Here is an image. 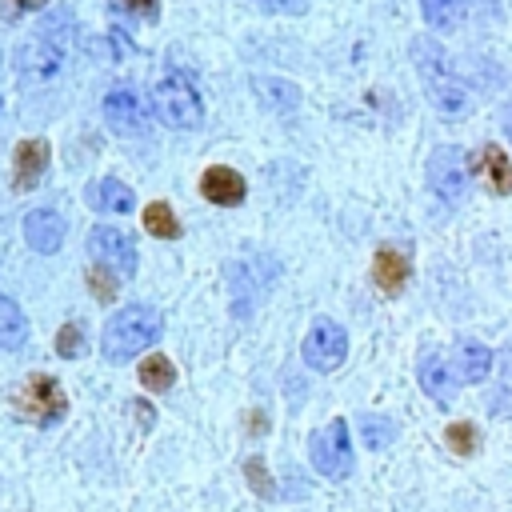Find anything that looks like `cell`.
Here are the masks:
<instances>
[{
    "instance_id": "1",
    "label": "cell",
    "mask_w": 512,
    "mask_h": 512,
    "mask_svg": "<svg viewBox=\"0 0 512 512\" xmlns=\"http://www.w3.org/2000/svg\"><path fill=\"white\" fill-rule=\"evenodd\" d=\"M72 44H76V24H72V12L68 8H56L52 16L40 20V28L20 44V56H16V72L24 84H48L64 72L68 56H72Z\"/></svg>"
},
{
    "instance_id": "2",
    "label": "cell",
    "mask_w": 512,
    "mask_h": 512,
    "mask_svg": "<svg viewBox=\"0 0 512 512\" xmlns=\"http://www.w3.org/2000/svg\"><path fill=\"white\" fill-rule=\"evenodd\" d=\"M412 64L424 80V96L428 104L444 116V120H460L472 112V96H468V84L460 80L452 56L444 52L440 40L432 36H412Z\"/></svg>"
},
{
    "instance_id": "3",
    "label": "cell",
    "mask_w": 512,
    "mask_h": 512,
    "mask_svg": "<svg viewBox=\"0 0 512 512\" xmlns=\"http://www.w3.org/2000/svg\"><path fill=\"white\" fill-rule=\"evenodd\" d=\"M164 336V320L152 304H124L108 324H104V336H100V352L104 360L112 364H128L132 356H140L144 348H152L156 340Z\"/></svg>"
},
{
    "instance_id": "4",
    "label": "cell",
    "mask_w": 512,
    "mask_h": 512,
    "mask_svg": "<svg viewBox=\"0 0 512 512\" xmlns=\"http://www.w3.org/2000/svg\"><path fill=\"white\" fill-rule=\"evenodd\" d=\"M152 108L156 116L168 124V128H180V132H192L204 124V100L196 92V84L184 76V72H164L152 88Z\"/></svg>"
},
{
    "instance_id": "5",
    "label": "cell",
    "mask_w": 512,
    "mask_h": 512,
    "mask_svg": "<svg viewBox=\"0 0 512 512\" xmlns=\"http://www.w3.org/2000/svg\"><path fill=\"white\" fill-rule=\"evenodd\" d=\"M308 460L328 480H344L352 472V464H356L352 460V432H348V424L340 416L308 436Z\"/></svg>"
},
{
    "instance_id": "6",
    "label": "cell",
    "mask_w": 512,
    "mask_h": 512,
    "mask_svg": "<svg viewBox=\"0 0 512 512\" xmlns=\"http://www.w3.org/2000/svg\"><path fill=\"white\" fill-rule=\"evenodd\" d=\"M468 176H472V164H468V152L456 148V144H440L432 156H428V188L440 204L456 208L468 192Z\"/></svg>"
},
{
    "instance_id": "7",
    "label": "cell",
    "mask_w": 512,
    "mask_h": 512,
    "mask_svg": "<svg viewBox=\"0 0 512 512\" xmlns=\"http://www.w3.org/2000/svg\"><path fill=\"white\" fill-rule=\"evenodd\" d=\"M344 356H348V332L328 316L312 320V328L304 336V364L312 372H336L344 364Z\"/></svg>"
},
{
    "instance_id": "8",
    "label": "cell",
    "mask_w": 512,
    "mask_h": 512,
    "mask_svg": "<svg viewBox=\"0 0 512 512\" xmlns=\"http://www.w3.org/2000/svg\"><path fill=\"white\" fill-rule=\"evenodd\" d=\"M12 404L32 424H56L68 412V400H64V392H60V384L52 376H28Z\"/></svg>"
},
{
    "instance_id": "9",
    "label": "cell",
    "mask_w": 512,
    "mask_h": 512,
    "mask_svg": "<svg viewBox=\"0 0 512 512\" xmlns=\"http://www.w3.org/2000/svg\"><path fill=\"white\" fill-rule=\"evenodd\" d=\"M104 120L120 136H140V132H148L152 112H148V100L132 84H116L104 92Z\"/></svg>"
},
{
    "instance_id": "10",
    "label": "cell",
    "mask_w": 512,
    "mask_h": 512,
    "mask_svg": "<svg viewBox=\"0 0 512 512\" xmlns=\"http://www.w3.org/2000/svg\"><path fill=\"white\" fill-rule=\"evenodd\" d=\"M88 252L96 264L120 272V276H136V240L116 228V224H96L88 236Z\"/></svg>"
},
{
    "instance_id": "11",
    "label": "cell",
    "mask_w": 512,
    "mask_h": 512,
    "mask_svg": "<svg viewBox=\"0 0 512 512\" xmlns=\"http://www.w3.org/2000/svg\"><path fill=\"white\" fill-rule=\"evenodd\" d=\"M48 140L32 136V140H20L16 144V160H12V188L16 192H32L40 184V176L48 172Z\"/></svg>"
},
{
    "instance_id": "12",
    "label": "cell",
    "mask_w": 512,
    "mask_h": 512,
    "mask_svg": "<svg viewBox=\"0 0 512 512\" xmlns=\"http://www.w3.org/2000/svg\"><path fill=\"white\" fill-rule=\"evenodd\" d=\"M24 240H28L32 252H44V256L60 252V244H64V216L52 212V208H32L24 216Z\"/></svg>"
},
{
    "instance_id": "13",
    "label": "cell",
    "mask_w": 512,
    "mask_h": 512,
    "mask_svg": "<svg viewBox=\"0 0 512 512\" xmlns=\"http://www.w3.org/2000/svg\"><path fill=\"white\" fill-rule=\"evenodd\" d=\"M244 192H248V188H244V176H240L236 168H228V164H212V168H204V176H200V196L212 200V204H220V208L240 204Z\"/></svg>"
},
{
    "instance_id": "14",
    "label": "cell",
    "mask_w": 512,
    "mask_h": 512,
    "mask_svg": "<svg viewBox=\"0 0 512 512\" xmlns=\"http://www.w3.org/2000/svg\"><path fill=\"white\" fill-rule=\"evenodd\" d=\"M88 204H92L96 212L124 216V212L136 208V196H132V188H128L124 180H116V176H100V180L88 184Z\"/></svg>"
},
{
    "instance_id": "15",
    "label": "cell",
    "mask_w": 512,
    "mask_h": 512,
    "mask_svg": "<svg viewBox=\"0 0 512 512\" xmlns=\"http://www.w3.org/2000/svg\"><path fill=\"white\" fill-rule=\"evenodd\" d=\"M492 364H496L492 360V348H484L480 340H464L456 348V356H452V376L460 384H480V380H488Z\"/></svg>"
},
{
    "instance_id": "16",
    "label": "cell",
    "mask_w": 512,
    "mask_h": 512,
    "mask_svg": "<svg viewBox=\"0 0 512 512\" xmlns=\"http://www.w3.org/2000/svg\"><path fill=\"white\" fill-rule=\"evenodd\" d=\"M408 272H412V264H408V256L396 252V248H380L376 260H372V280H376V288H380L384 296H396V292L408 284Z\"/></svg>"
},
{
    "instance_id": "17",
    "label": "cell",
    "mask_w": 512,
    "mask_h": 512,
    "mask_svg": "<svg viewBox=\"0 0 512 512\" xmlns=\"http://www.w3.org/2000/svg\"><path fill=\"white\" fill-rule=\"evenodd\" d=\"M252 88H256L260 104L272 108V112H296L300 108V88L284 76H256Z\"/></svg>"
},
{
    "instance_id": "18",
    "label": "cell",
    "mask_w": 512,
    "mask_h": 512,
    "mask_svg": "<svg viewBox=\"0 0 512 512\" xmlns=\"http://www.w3.org/2000/svg\"><path fill=\"white\" fill-rule=\"evenodd\" d=\"M420 388L436 400V404H452V396H456V376L448 372V364L440 360V356H424L420 360Z\"/></svg>"
},
{
    "instance_id": "19",
    "label": "cell",
    "mask_w": 512,
    "mask_h": 512,
    "mask_svg": "<svg viewBox=\"0 0 512 512\" xmlns=\"http://www.w3.org/2000/svg\"><path fill=\"white\" fill-rule=\"evenodd\" d=\"M24 344H28V320H24L20 304L0 292V348L4 352H16Z\"/></svg>"
},
{
    "instance_id": "20",
    "label": "cell",
    "mask_w": 512,
    "mask_h": 512,
    "mask_svg": "<svg viewBox=\"0 0 512 512\" xmlns=\"http://www.w3.org/2000/svg\"><path fill=\"white\" fill-rule=\"evenodd\" d=\"M480 172H484V180H488V188H492L496 196H508V192H512V160H508L496 144H484V152H480Z\"/></svg>"
},
{
    "instance_id": "21",
    "label": "cell",
    "mask_w": 512,
    "mask_h": 512,
    "mask_svg": "<svg viewBox=\"0 0 512 512\" xmlns=\"http://www.w3.org/2000/svg\"><path fill=\"white\" fill-rule=\"evenodd\" d=\"M140 384H144L148 392H168V388L176 384V368H172V360H168L164 352H148L144 364H140Z\"/></svg>"
},
{
    "instance_id": "22",
    "label": "cell",
    "mask_w": 512,
    "mask_h": 512,
    "mask_svg": "<svg viewBox=\"0 0 512 512\" xmlns=\"http://www.w3.org/2000/svg\"><path fill=\"white\" fill-rule=\"evenodd\" d=\"M400 436V424L392 420V416H360V440H364V448H372V452H380V448H388L392 440Z\"/></svg>"
},
{
    "instance_id": "23",
    "label": "cell",
    "mask_w": 512,
    "mask_h": 512,
    "mask_svg": "<svg viewBox=\"0 0 512 512\" xmlns=\"http://www.w3.org/2000/svg\"><path fill=\"white\" fill-rule=\"evenodd\" d=\"M420 12H424V20H428L436 32H448V28L460 24L464 0H420Z\"/></svg>"
},
{
    "instance_id": "24",
    "label": "cell",
    "mask_w": 512,
    "mask_h": 512,
    "mask_svg": "<svg viewBox=\"0 0 512 512\" xmlns=\"http://www.w3.org/2000/svg\"><path fill=\"white\" fill-rule=\"evenodd\" d=\"M144 232H152L160 240H176L180 236V224H176V216H172V208L164 200L144 204Z\"/></svg>"
},
{
    "instance_id": "25",
    "label": "cell",
    "mask_w": 512,
    "mask_h": 512,
    "mask_svg": "<svg viewBox=\"0 0 512 512\" xmlns=\"http://www.w3.org/2000/svg\"><path fill=\"white\" fill-rule=\"evenodd\" d=\"M444 440H448V448H452V452L472 456V452H476V444H480V432H476V424L456 420V424H448V428H444Z\"/></svg>"
},
{
    "instance_id": "26",
    "label": "cell",
    "mask_w": 512,
    "mask_h": 512,
    "mask_svg": "<svg viewBox=\"0 0 512 512\" xmlns=\"http://www.w3.org/2000/svg\"><path fill=\"white\" fill-rule=\"evenodd\" d=\"M88 288H92V296H96V300H104V304L120 292V288H116L112 268H104V264H92V268H88Z\"/></svg>"
},
{
    "instance_id": "27",
    "label": "cell",
    "mask_w": 512,
    "mask_h": 512,
    "mask_svg": "<svg viewBox=\"0 0 512 512\" xmlns=\"http://www.w3.org/2000/svg\"><path fill=\"white\" fill-rule=\"evenodd\" d=\"M80 348H84V328H80L76 320H68V324L56 332V352H60L64 360H72V356H80Z\"/></svg>"
},
{
    "instance_id": "28",
    "label": "cell",
    "mask_w": 512,
    "mask_h": 512,
    "mask_svg": "<svg viewBox=\"0 0 512 512\" xmlns=\"http://www.w3.org/2000/svg\"><path fill=\"white\" fill-rule=\"evenodd\" d=\"M244 472H248V480H252V488H256L260 496H272V484H268V476H264V460H260V456H252V460L244 464Z\"/></svg>"
},
{
    "instance_id": "29",
    "label": "cell",
    "mask_w": 512,
    "mask_h": 512,
    "mask_svg": "<svg viewBox=\"0 0 512 512\" xmlns=\"http://www.w3.org/2000/svg\"><path fill=\"white\" fill-rule=\"evenodd\" d=\"M120 8H128L132 16H144V20L160 16V0H120Z\"/></svg>"
},
{
    "instance_id": "30",
    "label": "cell",
    "mask_w": 512,
    "mask_h": 512,
    "mask_svg": "<svg viewBox=\"0 0 512 512\" xmlns=\"http://www.w3.org/2000/svg\"><path fill=\"white\" fill-rule=\"evenodd\" d=\"M256 4L268 12H284V16H300L308 8V0H256Z\"/></svg>"
},
{
    "instance_id": "31",
    "label": "cell",
    "mask_w": 512,
    "mask_h": 512,
    "mask_svg": "<svg viewBox=\"0 0 512 512\" xmlns=\"http://www.w3.org/2000/svg\"><path fill=\"white\" fill-rule=\"evenodd\" d=\"M12 8L16 12H40V8H48V0H12Z\"/></svg>"
},
{
    "instance_id": "32",
    "label": "cell",
    "mask_w": 512,
    "mask_h": 512,
    "mask_svg": "<svg viewBox=\"0 0 512 512\" xmlns=\"http://www.w3.org/2000/svg\"><path fill=\"white\" fill-rule=\"evenodd\" d=\"M248 416H252L248 428H252V432H264V416H260V412H248Z\"/></svg>"
},
{
    "instance_id": "33",
    "label": "cell",
    "mask_w": 512,
    "mask_h": 512,
    "mask_svg": "<svg viewBox=\"0 0 512 512\" xmlns=\"http://www.w3.org/2000/svg\"><path fill=\"white\" fill-rule=\"evenodd\" d=\"M508 140H512V116H508Z\"/></svg>"
},
{
    "instance_id": "34",
    "label": "cell",
    "mask_w": 512,
    "mask_h": 512,
    "mask_svg": "<svg viewBox=\"0 0 512 512\" xmlns=\"http://www.w3.org/2000/svg\"><path fill=\"white\" fill-rule=\"evenodd\" d=\"M484 4H492V0H484Z\"/></svg>"
},
{
    "instance_id": "35",
    "label": "cell",
    "mask_w": 512,
    "mask_h": 512,
    "mask_svg": "<svg viewBox=\"0 0 512 512\" xmlns=\"http://www.w3.org/2000/svg\"><path fill=\"white\" fill-rule=\"evenodd\" d=\"M0 104H4V100H0Z\"/></svg>"
}]
</instances>
